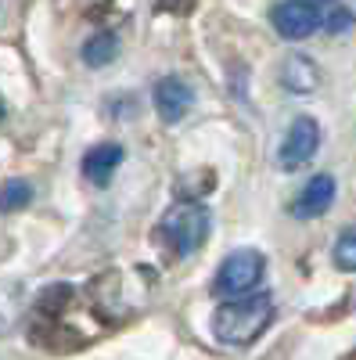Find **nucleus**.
<instances>
[{"label":"nucleus","instance_id":"obj_1","mask_svg":"<svg viewBox=\"0 0 356 360\" xmlns=\"http://www.w3.org/2000/svg\"><path fill=\"white\" fill-rule=\"evenodd\" d=\"M274 321V295L270 292H249L237 299H223L213 310V335L220 346L245 349L252 346Z\"/></svg>","mask_w":356,"mask_h":360},{"label":"nucleus","instance_id":"obj_2","mask_svg":"<svg viewBox=\"0 0 356 360\" xmlns=\"http://www.w3.org/2000/svg\"><path fill=\"white\" fill-rule=\"evenodd\" d=\"M209 231H213V220L209 213L198 205V202H180L173 205L169 213L162 217V227H159V238L169 245L173 256H195L205 242H209Z\"/></svg>","mask_w":356,"mask_h":360},{"label":"nucleus","instance_id":"obj_3","mask_svg":"<svg viewBox=\"0 0 356 360\" xmlns=\"http://www.w3.org/2000/svg\"><path fill=\"white\" fill-rule=\"evenodd\" d=\"M266 274V256L256 249H237L230 252L213 274V295L220 299H237V295H249L256 292V285Z\"/></svg>","mask_w":356,"mask_h":360},{"label":"nucleus","instance_id":"obj_4","mask_svg":"<svg viewBox=\"0 0 356 360\" xmlns=\"http://www.w3.org/2000/svg\"><path fill=\"white\" fill-rule=\"evenodd\" d=\"M317 148H320V127L313 123L310 115H299V119H295V123L284 130V137H281L277 166H281L284 173L303 169V166L317 155Z\"/></svg>","mask_w":356,"mask_h":360},{"label":"nucleus","instance_id":"obj_5","mask_svg":"<svg viewBox=\"0 0 356 360\" xmlns=\"http://www.w3.org/2000/svg\"><path fill=\"white\" fill-rule=\"evenodd\" d=\"M152 105H155V112H159V119H162L166 127H176V123H180V119L191 112L195 90H191V83L180 79V76H162V79L152 86Z\"/></svg>","mask_w":356,"mask_h":360},{"label":"nucleus","instance_id":"obj_6","mask_svg":"<svg viewBox=\"0 0 356 360\" xmlns=\"http://www.w3.org/2000/svg\"><path fill=\"white\" fill-rule=\"evenodd\" d=\"M270 22L277 29V37L306 40L320 29L324 18H320V8H310V4H303V0H281V4H274V11H270Z\"/></svg>","mask_w":356,"mask_h":360},{"label":"nucleus","instance_id":"obj_7","mask_svg":"<svg viewBox=\"0 0 356 360\" xmlns=\"http://www.w3.org/2000/svg\"><path fill=\"white\" fill-rule=\"evenodd\" d=\"M335 176L331 173H317V176H310L306 184L295 191V198H291V217L295 220H317V217H324L328 209L335 205Z\"/></svg>","mask_w":356,"mask_h":360},{"label":"nucleus","instance_id":"obj_8","mask_svg":"<svg viewBox=\"0 0 356 360\" xmlns=\"http://www.w3.org/2000/svg\"><path fill=\"white\" fill-rule=\"evenodd\" d=\"M119 162H123V148H119V144H112V141H105V144H94L91 152L83 155V176L91 180L94 188H105L108 180L115 176Z\"/></svg>","mask_w":356,"mask_h":360},{"label":"nucleus","instance_id":"obj_9","mask_svg":"<svg viewBox=\"0 0 356 360\" xmlns=\"http://www.w3.org/2000/svg\"><path fill=\"white\" fill-rule=\"evenodd\" d=\"M317 83H320V69L306 54H288L281 62V86L291 90V94H313Z\"/></svg>","mask_w":356,"mask_h":360},{"label":"nucleus","instance_id":"obj_10","mask_svg":"<svg viewBox=\"0 0 356 360\" xmlns=\"http://www.w3.org/2000/svg\"><path fill=\"white\" fill-rule=\"evenodd\" d=\"M115 54H119V37L115 33H94L91 40L83 44V65L105 69V65L115 62Z\"/></svg>","mask_w":356,"mask_h":360},{"label":"nucleus","instance_id":"obj_11","mask_svg":"<svg viewBox=\"0 0 356 360\" xmlns=\"http://www.w3.org/2000/svg\"><path fill=\"white\" fill-rule=\"evenodd\" d=\"M331 259H335V266L342 270V274H356V224H349V227L338 231Z\"/></svg>","mask_w":356,"mask_h":360},{"label":"nucleus","instance_id":"obj_12","mask_svg":"<svg viewBox=\"0 0 356 360\" xmlns=\"http://www.w3.org/2000/svg\"><path fill=\"white\" fill-rule=\"evenodd\" d=\"M29 202H33V184L29 180H8L0 188V213H18Z\"/></svg>","mask_w":356,"mask_h":360},{"label":"nucleus","instance_id":"obj_13","mask_svg":"<svg viewBox=\"0 0 356 360\" xmlns=\"http://www.w3.org/2000/svg\"><path fill=\"white\" fill-rule=\"evenodd\" d=\"M349 22H352V15H349V8H338V4H331V11H328V18L320 22V29H328V33H345L349 29Z\"/></svg>","mask_w":356,"mask_h":360},{"label":"nucleus","instance_id":"obj_14","mask_svg":"<svg viewBox=\"0 0 356 360\" xmlns=\"http://www.w3.org/2000/svg\"><path fill=\"white\" fill-rule=\"evenodd\" d=\"M303 4H310V8H331L335 0H303Z\"/></svg>","mask_w":356,"mask_h":360},{"label":"nucleus","instance_id":"obj_15","mask_svg":"<svg viewBox=\"0 0 356 360\" xmlns=\"http://www.w3.org/2000/svg\"><path fill=\"white\" fill-rule=\"evenodd\" d=\"M8 115V105H4V98H0V119H4Z\"/></svg>","mask_w":356,"mask_h":360}]
</instances>
